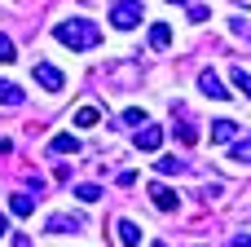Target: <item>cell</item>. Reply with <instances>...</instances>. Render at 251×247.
I'll return each instance as SVG.
<instances>
[{"instance_id":"cell-1","label":"cell","mask_w":251,"mask_h":247,"mask_svg":"<svg viewBox=\"0 0 251 247\" xmlns=\"http://www.w3.org/2000/svg\"><path fill=\"white\" fill-rule=\"evenodd\" d=\"M53 35H57V44H66V49H97V44H101V27L88 22V18H66V22L53 27Z\"/></svg>"},{"instance_id":"cell-2","label":"cell","mask_w":251,"mask_h":247,"mask_svg":"<svg viewBox=\"0 0 251 247\" xmlns=\"http://www.w3.org/2000/svg\"><path fill=\"white\" fill-rule=\"evenodd\" d=\"M110 22H115V31H132L141 22V0H115L110 4Z\"/></svg>"},{"instance_id":"cell-3","label":"cell","mask_w":251,"mask_h":247,"mask_svg":"<svg viewBox=\"0 0 251 247\" xmlns=\"http://www.w3.org/2000/svg\"><path fill=\"white\" fill-rule=\"evenodd\" d=\"M35 84H40L44 93H62V88H66V75H62L53 62H35Z\"/></svg>"},{"instance_id":"cell-4","label":"cell","mask_w":251,"mask_h":247,"mask_svg":"<svg viewBox=\"0 0 251 247\" xmlns=\"http://www.w3.org/2000/svg\"><path fill=\"white\" fill-rule=\"evenodd\" d=\"M132 146H137V150H146V155H154V150L163 146V128L141 124V128H137V137H132Z\"/></svg>"},{"instance_id":"cell-5","label":"cell","mask_w":251,"mask_h":247,"mask_svg":"<svg viewBox=\"0 0 251 247\" xmlns=\"http://www.w3.org/2000/svg\"><path fill=\"white\" fill-rule=\"evenodd\" d=\"M49 234H79L84 230V217H71V212H57V217H49V225H44Z\"/></svg>"},{"instance_id":"cell-6","label":"cell","mask_w":251,"mask_h":247,"mask_svg":"<svg viewBox=\"0 0 251 247\" xmlns=\"http://www.w3.org/2000/svg\"><path fill=\"white\" fill-rule=\"evenodd\" d=\"M199 88H203L212 102H225V97H234V93L225 88V80H221V75H212V71H203V75H199Z\"/></svg>"},{"instance_id":"cell-7","label":"cell","mask_w":251,"mask_h":247,"mask_svg":"<svg viewBox=\"0 0 251 247\" xmlns=\"http://www.w3.org/2000/svg\"><path fill=\"white\" fill-rule=\"evenodd\" d=\"M150 199H154V208H159V212H176V190H168L163 181H154V186H150Z\"/></svg>"},{"instance_id":"cell-8","label":"cell","mask_w":251,"mask_h":247,"mask_svg":"<svg viewBox=\"0 0 251 247\" xmlns=\"http://www.w3.org/2000/svg\"><path fill=\"white\" fill-rule=\"evenodd\" d=\"M212 141L234 146V141H238V124H234V119H216V124H212Z\"/></svg>"},{"instance_id":"cell-9","label":"cell","mask_w":251,"mask_h":247,"mask_svg":"<svg viewBox=\"0 0 251 247\" xmlns=\"http://www.w3.org/2000/svg\"><path fill=\"white\" fill-rule=\"evenodd\" d=\"M49 150H53V155H79V137H75V133H57V137L49 141Z\"/></svg>"},{"instance_id":"cell-10","label":"cell","mask_w":251,"mask_h":247,"mask_svg":"<svg viewBox=\"0 0 251 247\" xmlns=\"http://www.w3.org/2000/svg\"><path fill=\"white\" fill-rule=\"evenodd\" d=\"M168 44H172V27L168 22H154L150 27V49H168Z\"/></svg>"},{"instance_id":"cell-11","label":"cell","mask_w":251,"mask_h":247,"mask_svg":"<svg viewBox=\"0 0 251 247\" xmlns=\"http://www.w3.org/2000/svg\"><path fill=\"white\" fill-rule=\"evenodd\" d=\"M9 212H13V217H31V212H35V199H31V194H9Z\"/></svg>"},{"instance_id":"cell-12","label":"cell","mask_w":251,"mask_h":247,"mask_svg":"<svg viewBox=\"0 0 251 247\" xmlns=\"http://www.w3.org/2000/svg\"><path fill=\"white\" fill-rule=\"evenodd\" d=\"M119 243L137 247V243H141V225H137V221H119Z\"/></svg>"},{"instance_id":"cell-13","label":"cell","mask_w":251,"mask_h":247,"mask_svg":"<svg viewBox=\"0 0 251 247\" xmlns=\"http://www.w3.org/2000/svg\"><path fill=\"white\" fill-rule=\"evenodd\" d=\"M229 159H234V164H247V168H251V137H238V141L229 146Z\"/></svg>"},{"instance_id":"cell-14","label":"cell","mask_w":251,"mask_h":247,"mask_svg":"<svg viewBox=\"0 0 251 247\" xmlns=\"http://www.w3.org/2000/svg\"><path fill=\"white\" fill-rule=\"evenodd\" d=\"M229 80H234V88H238L243 97H251V71H247V66H234V71H229Z\"/></svg>"},{"instance_id":"cell-15","label":"cell","mask_w":251,"mask_h":247,"mask_svg":"<svg viewBox=\"0 0 251 247\" xmlns=\"http://www.w3.org/2000/svg\"><path fill=\"white\" fill-rule=\"evenodd\" d=\"M97 119H101V110H97V106H79V110H75V128H93Z\"/></svg>"},{"instance_id":"cell-16","label":"cell","mask_w":251,"mask_h":247,"mask_svg":"<svg viewBox=\"0 0 251 247\" xmlns=\"http://www.w3.org/2000/svg\"><path fill=\"white\" fill-rule=\"evenodd\" d=\"M154 168H159V172H163V177H172V172H185V164H181V159H176V155H163V159H159V164H154Z\"/></svg>"},{"instance_id":"cell-17","label":"cell","mask_w":251,"mask_h":247,"mask_svg":"<svg viewBox=\"0 0 251 247\" xmlns=\"http://www.w3.org/2000/svg\"><path fill=\"white\" fill-rule=\"evenodd\" d=\"M75 199H84V203H97V199H101V186L84 181V186H75Z\"/></svg>"},{"instance_id":"cell-18","label":"cell","mask_w":251,"mask_h":247,"mask_svg":"<svg viewBox=\"0 0 251 247\" xmlns=\"http://www.w3.org/2000/svg\"><path fill=\"white\" fill-rule=\"evenodd\" d=\"M0 102L4 106H22V88L18 84H0Z\"/></svg>"},{"instance_id":"cell-19","label":"cell","mask_w":251,"mask_h":247,"mask_svg":"<svg viewBox=\"0 0 251 247\" xmlns=\"http://www.w3.org/2000/svg\"><path fill=\"white\" fill-rule=\"evenodd\" d=\"M207 18H212V9H207V4H199V0H194V4H190V22H207Z\"/></svg>"},{"instance_id":"cell-20","label":"cell","mask_w":251,"mask_h":247,"mask_svg":"<svg viewBox=\"0 0 251 247\" xmlns=\"http://www.w3.org/2000/svg\"><path fill=\"white\" fill-rule=\"evenodd\" d=\"M229 31H234L238 40H251V22H243V18H234V22H229Z\"/></svg>"},{"instance_id":"cell-21","label":"cell","mask_w":251,"mask_h":247,"mask_svg":"<svg viewBox=\"0 0 251 247\" xmlns=\"http://www.w3.org/2000/svg\"><path fill=\"white\" fill-rule=\"evenodd\" d=\"M176 137H181L185 146H194V141H199V128H190V124H181V128H176Z\"/></svg>"},{"instance_id":"cell-22","label":"cell","mask_w":251,"mask_h":247,"mask_svg":"<svg viewBox=\"0 0 251 247\" xmlns=\"http://www.w3.org/2000/svg\"><path fill=\"white\" fill-rule=\"evenodd\" d=\"M0 62H13V40L0 35Z\"/></svg>"},{"instance_id":"cell-23","label":"cell","mask_w":251,"mask_h":247,"mask_svg":"<svg viewBox=\"0 0 251 247\" xmlns=\"http://www.w3.org/2000/svg\"><path fill=\"white\" fill-rule=\"evenodd\" d=\"M124 124H146V115H141L137 106H128V110H124Z\"/></svg>"},{"instance_id":"cell-24","label":"cell","mask_w":251,"mask_h":247,"mask_svg":"<svg viewBox=\"0 0 251 247\" xmlns=\"http://www.w3.org/2000/svg\"><path fill=\"white\" fill-rule=\"evenodd\" d=\"M234 247H251V234H238V239H234Z\"/></svg>"},{"instance_id":"cell-25","label":"cell","mask_w":251,"mask_h":247,"mask_svg":"<svg viewBox=\"0 0 251 247\" xmlns=\"http://www.w3.org/2000/svg\"><path fill=\"white\" fill-rule=\"evenodd\" d=\"M0 234H9V217L4 212H0Z\"/></svg>"},{"instance_id":"cell-26","label":"cell","mask_w":251,"mask_h":247,"mask_svg":"<svg viewBox=\"0 0 251 247\" xmlns=\"http://www.w3.org/2000/svg\"><path fill=\"white\" fill-rule=\"evenodd\" d=\"M172 4H185V9H190V4H194V0H172Z\"/></svg>"},{"instance_id":"cell-27","label":"cell","mask_w":251,"mask_h":247,"mask_svg":"<svg viewBox=\"0 0 251 247\" xmlns=\"http://www.w3.org/2000/svg\"><path fill=\"white\" fill-rule=\"evenodd\" d=\"M247 4H251V0H247Z\"/></svg>"}]
</instances>
